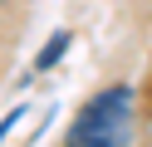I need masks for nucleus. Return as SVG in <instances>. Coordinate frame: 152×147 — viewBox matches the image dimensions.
Wrapping results in <instances>:
<instances>
[{
	"label": "nucleus",
	"mask_w": 152,
	"mask_h": 147,
	"mask_svg": "<svg viewBox=\"0 0 152 147\" xmlns=\"http://www.w3.org/2000/svg\"><path fill=\"white\" fill-rule=\"evenodd\" d=\"M132 108H137L132 83L98 88V93L74 113L69 132H64V147H123L132 137Z\"/></svg>",
	"instance_id": "nucleus-1"
},
{
	"label": "nucleus",
	"mask_w": 152,
	"mask_h": 147,
	"mask_svg": "<svg viewBox=\"0 0 152 147\" xmlns=\"http://www.w3.org/2000/svg\"><path fill=\"white\" fill-rule=\"evenodd\" d=\"M69 29H54V34H49V44H44L39 49V59H34V69H39V74H44V69H54V64H59V54H64V49H69Z\"/></svg>",
	"instance_id": "nucleus-2"
},
{
	"label": "nucleus",
	"mask_w": 152,
	"mask_h": 147,
	"mask_svg": "<svg viewBox=\"0 0 152 147\" xmlns=\"http://www.w3.org/2000/svg\"><path fill=\"white\" fill-rule=\"evenodd\" d=\"M20 118H25V108H10V113L0 118V142H5V137H10V127H15V123H20Z\"/></svg>",
	"instance_id": "nucleus-3"
}]
</instances>
